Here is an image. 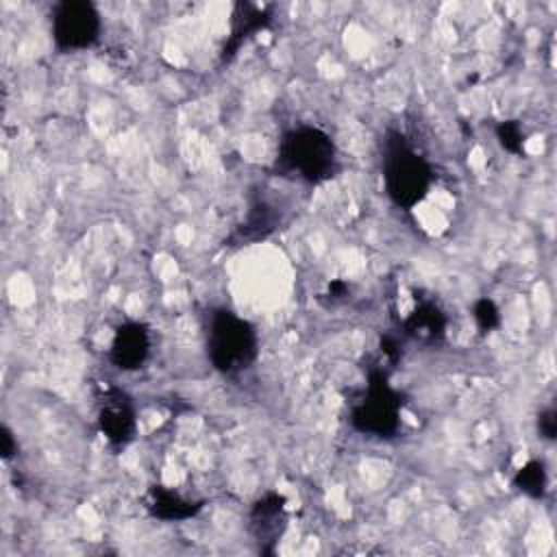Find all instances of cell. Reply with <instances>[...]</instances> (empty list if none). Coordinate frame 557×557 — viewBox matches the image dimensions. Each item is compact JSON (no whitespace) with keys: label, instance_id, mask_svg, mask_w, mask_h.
I'll list each match as a JSON object with an SVG mask.
<instances>
[{"label":"cell","instance_id":"obj_16","mask_svg":"<svg viewBox=\"0 0 557 557\" xmlns=\"http://www.w3.org/2000/svg\"><path fill=\"white\" fill-rule=\"evenodd\" d=\"M537 433L544 440H548V442L555 440V435H557V411H555L553 405L540 411V416H537Z\"/></svg>","mask_w":557,"mask_h":557},{"label":"cell","instance_id":"obj_12","mask_svg":"<svg viewBox=\"0 0 557 557\" xmlns=\"http://www.w3.org/2000/svg\"><path fill=\"white\" fill-rule=\"evenodd\" d=\"M276 222L278 218L274 215L272 207H268L263 200H257L246 220L235 228V233L231 235V242L235 244H248V242H257V239H263L268 237L274 228H276Z\"/></svg>","mask_w":557,"mask_h":557},{"label":"cell","instance_id":"obj_4","mask_svg":"<svg viewBox=\"0 0 557 557\" xmlns=\"http://www.w3.org/2000/svg\"><path fill=\"white\" fill-rule=\"evenodd\" d=\"M400 394L389 385L387 370L372 366L368 370V387L350 411L355 431L374 437H392L400 426Z\"/></svg>","mask_w":557,"mask_h":557},{"label":"cell","instance_id":"obj_9","mask_svg":"<svg viewBox=\"0 0 557 557\" xmlns=\"http://www.w3.org/2000/svg\"><path fill=\"white\" fill-rule=\"evenodd\" d=\"M446 326H448V320L444 309L431 298H420L403 324L407 337L426 346L444 342Z\"/></svg>","mask_w":557,"mask_h":557},{"label":"cell","instance_id":"obj_19","mask_svg":"<svg viewBox=\"0 0 557 557\" xmlns=\"http://www.w3.org/2000/svg\"><path fill=\"white\" fill-rule=\"evenodd\" d=\"M346 292H348L346 281H342V278H333V281L329 283V296H331V298H344V296H346Z\"/></svg>","mask_w":557,"mask_h":557},{"label":"cell","instance_id":"obj_3","mask_svg":"<svg viewBox=\"0 0 557 557\" xmlns=\"http://www.w3.org/2000/svg\"><path fill=\"white\" fill-rule=\"evenodd\" d=\"M257 352V333L248 320L224 307L211 311L207 326V355L218 372H244L255 363Z\"/></svg>","mask_w":557,"mask_h":557},{"label":"cell","instance_id":"obj_17","mask_svg":"<svg viewBox=\"0 0 557 557\" xmlns=\"http://www.w3.org/2000/svg\"><path fill=\"white\" fill-rule=\"evenodd\" d=\"M400 344L394 335H383L381 337V355L385 357L387 363H396L400 359Z\"/></svg>","mask_w":557,"mask_h":557},{"label":"cell","instance_id":"obj_11","mask_svg":"<svg viewBox=\"0 0 557 557\" xmlns=\"http://www.w3.org/2000/svg\"><path fill=\"white\" fill-rule=\"evenodd\" d=\"M146 509L159 520L178 522L194 518L202 509V500H189L163 485H152L146 494Z\"/></svg>","mask_w":557,"mask_h":557},{"label":"cell","instance_id":"obj_2","mask_svg":"<svg viewBox=\"0 0 557 557\" xmlns=\"http://www.w3.org/2000/svg\"><path fill=\"white\" fill-rule=\"evenodd\" d=\"M383 183L385 194L398 209H413L431 187V168L409 139L389 128L383 139Z\"/></svg>","mask_w":557,"mask_h":557},{"label":"cell","instance_id":"obj_18","mask_svg":"<svg viewBox=\"0 0 557 557\" xmlns=\"http://www.w3.org/2000/svg\"><path fill=\"white\" fill-rule=\"evenodd\" d=\"M0 453H2L4 459H11L17 453V442H15V437H13L9 426L0 429Z\"/></svg>","mask_w":557,"mask_h":557},{"label":"cell","instance_id":"obj_8","mask_svg":"<svg viewBox=\"0 0 557 557\" xmlns=\"http://www.w3.org/2000/svg\"><path fill=\"white\" fill-rule=\"evenodd\" d=\"M150 352V331L144 322L128 320L115 329L109 359L117 370L131 372L144 366Z\"/></svg>","mask_w":557,"mask_h":557},{"label":"cell","instance_id":"obj_14","mask_svg":"<svg viewBox=\"0 0 557 557\" xmlns=\"http://www.w3.org/2000/svg\"><path fill=\"white\" fill-rule=\"evenodd\" d=\"M496 139L511 154H522L524 152V133H522V128L516 120L498 122L496 124Z\"/></svg>","mask_w":557,"mask_h":557},{"label":"cell","instance_id":"obj_15","mask_svg":"<svg viewBox=\"0 0 557 557\" xmlns=\"http://www.w3.org/2000/svg\"><path fill=\"white\" fill-rule=\"evenodd\" d=\"M472 315H474V322L481 333H492L500 324V311L494 305V300H490V298H479L474 302Z\"/></svg>","mask_w":557,"mask_h":557},{"label":"cell","instance_id":"obj_13","mask_svg":"<svg viewBox=\"0 0 557 557\" xmlns=\"http://www.w3.org/2000/svg\"><path fill=\"white\" fill-rule=\"evenodd\" d=\"M546 485H548V476L542 461L531 459L513 474V487H518L522 494L531 498H544Z\"/></svg>","mask_w":557,"mask_h":557},{"label":"cell","instance_id":"obj_10","mask_svg":"<svg viewBox=\"0 0 557 557\" xmlns=\"http://www.w3.org/2000/svg\"><path fill=\"white\" fill-rule=\"evenodd\" d=\"M272 20L270 7H259L250 2H237L233 9V22H231V35L222 48V61H231L237 50L244 46L248 37H252L257 30L265 28Z\"/></svg>","mask_w":557,"mask_h":557},{"label":"cell","instance_id":"obj_6","mask_svg":"<svg viewBox=\"0 0 557 557\" xmlns=\"http://www.w3.org/2000/svg\"><path fill=\"white\" fill-rule=\"evenodd\" d=\"M96 422L113 448L126 446L135 435V407L131 396L113 383L96 387Z\"/></svg>","mask_w":557,"mask_h":557},{"label":"cell","instance_id":"obj_1","mask_svg":"<svg viewBox=\"0 0 557 557\" xmlns=\"http://www.w3.org/2000/svg\"><path fill=\"white\" fill-rule=\"evenodd\" d=\"M337 170V148L322 128L302 124L283 135L276 154V172L281 176L320 185L333 178Z\"/></svg>","mask_w":557,"mask_h":557},{"label":"cell","instance_id":"obj_5","mask_svg":"<svg viewBox=\"0 0 557 557\" xmlns=\"http://www.w3.org/2000/svg\"><path fill=\"white\" fill-rule=\"evenodd\" d=\"M100 15L87 0H63L52 9V41L59 50H85L98 41Z\"/></svg>","mask_w":557,"mask_h":557},{"label":"cell","instance_id":"obj_7","mask_svg":"<svg viewBox=\"0 0 557 557\" xmlns=\"http://www.w3.org/2000/svg\"><path fill=\"white\" fill-rule=\"evenodd\" d=\"M285 527V498L278 492H265L259 500H255L250 509V533L259 544L261 553L274 555L276 542L283 535Z\"/></svg>","mask_w":557,"mask_h":557}]
</instances>
